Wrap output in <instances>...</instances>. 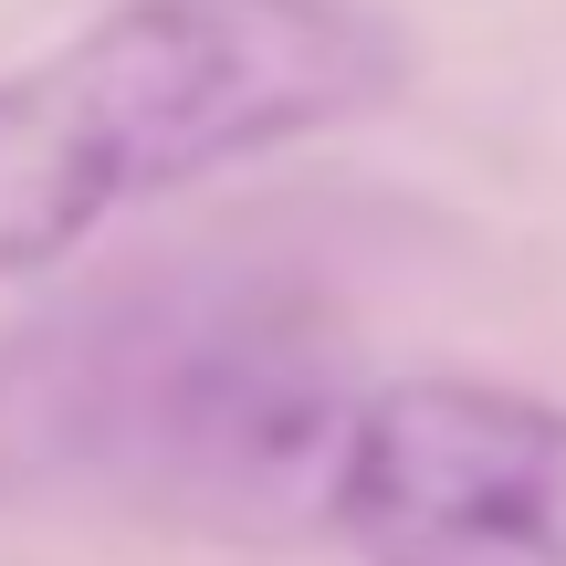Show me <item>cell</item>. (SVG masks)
Masks as SVG:
<instances>
[{
	"mask_svg": "<svg viewBox=\"0 0 566 566\" xmlns=\"http://www.w3.org/2000/svg\"><path fill=\"white\" fill-rule=\"evenodd\" d=\"M367 388L304 283L179 263L0 336V514L105 504L189 535H304L336 514Z\"/></svg>",
	"mask_w": 566,
	"mask_h": 566,
	"instance_id": "obj_1",
	"label": "cell"
},
{
	"mask_svg": "<svg viewBox=\"0 0 566 566\" xmlns=\"http://www.w3.org/2000/svg\"><path fill=\"white\" fill-rule=\"evenodd\" d=\"M409 42L367 0H116L0 74V273L84 252L116 210L399 105Z\"/></svg>",
	"mask_w": 566,
	"mask_h": 566,
	"instance_id": "obj_2",
	"label": "cell"
},
{
	"mask_svg": "<svg viewBox=\"0 0 566 566\" xmlns=\"http://www.w3.org/2000/svg\"><path fill=\"white\" fill-rule=\"evenodd\" d=\"M325 525L367 566H566V409L483 378L367 388Z\"/></svg>",
	"mask_w": 566,
	"mask_h": 566,
	"instance_id": "obj_3",
	"label": "cell"
}]
</instances>
